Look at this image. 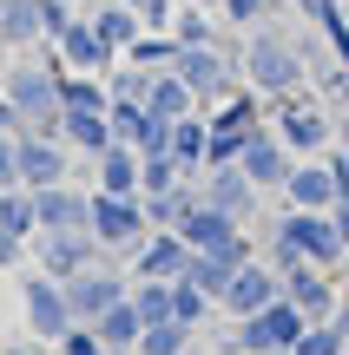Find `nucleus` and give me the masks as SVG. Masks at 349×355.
<instances>
[{
	"label": "nucleus",
	"instance_id": "nucleus-1",
	"mask_svg": "<svg viewBox=\"0 0 349 355\" xmlns=\"http://www.w3.org/2000/svg\"><path fill=\"white\" fill-rule=\"evenodd\" d=\"M349 257V243L337 237V217L330 211H284L271 230V263L277 270H297V263H316V270H337Z\"/></svg>",
	"mask_w": 349,
	"mask_h": 355
},
{
	"label": "nucleus",
	"instance_id": "nucleus-2",
	"mask_svg": "<svg viewBox=\"0 0 349 355\" xmlns=\"http://www.w3.org/2000/svg\"><path fill=\"white\" fill-rule=\"evenodd\" d=\"M244 79L264 92V99H284V92L303 86V46H290V40L264 33V26H250L244 40Z\"/></svg>",
	"mask_w": 349,
	"mask_h": 355
},
{
	"label": "nucleus",
	"instance_id": "nucleus-3",
	"mask_svg": "<svg viewBox=\"0 0 349 355\" xmlns=\"http://www.w3.org/2000/svg\"><path fill=\"white\" fill-rule=\"evenodd\" d=\"M303 329H310V316H303L290 296H277V303H264L257 316H244V322H237V336H231V343H237V355H290Z\"/></svg>",
	"mask_w": 349,
	"mask_h": 355
},
{
	"label": "nucleus",
	"instance_id": "nucleus-4",
	"mask_svg": "<svg viewBox=\"0 0 349 355\" xmlns=\"http://www.w3.org/2000/svg\"><path fill=\"white\" fill-rule=\"evenodd\" d=\"M26 250H33V270H46L53 283H73L79 270H92L105 257V243L92 230H33Z\"/></svg>",
	"mask_w": 349,
	"mask_h": 355
},
{
	"label": "nucleus",
	"instance_id": "nucleus-5",
	"mask_svg": "<svg viewBox=\"0 0 349 355\" xmlns=\"http://www.w3.org/2000/svg\"><path fill=\"white\" fill-rule=\"evenodd\" d=\"M20 309H26V336L33 343H60L66 329H73V303H66V283H53L46 270H26L20 283Z\"/></svg>",
	"mask_w": 349,
	"mask_h": 355
},
{
	"label": "nucleus",
	"instance_id": "nucleus-6",
	"mask_svg": "<svg viewBox=\"0 0 349 355\" xmlns=\"http://www.w3.org/2000/svg\"><path fill=\"white\" fill-rule=\"evenodd\" d=\"M271 119H277V139H284L297 158H323L330 152V112L316 99L284 92V99H271Z\"/></svg>",
	"mask_w": 349,
	"mask_h": 355
},
{
	"label": "nucleus",
	"instance_id": "nucleus-7",
	"mask_svg": "<svg viewBox=\"0 0 349 355\" xmlns=\"http://www.w3.org/2000/svg\"><path fill=\"white\" fill-rule=\"evenodd\" d=\"M13 165H20V191H46L66 184L73 152H66V139H46V132H13Z\"/></svg>",
	"mask_w": 349,
	"mask_h": 355
},
{
	"label": "nucleus",
	"instance_id": "nucleus-8",
	"mask_svg": "<svg viewBox=\"0 0 349 355\" xmlns=\"http://www.w3.org/2000/svg\"><path fill=\"white\" fill-rule=\"evenodd\" d=\"M86 230L105 243V250H132L145 237V204L139 198H112V191H92V211H86Z\"/></svg>",
	"mask_w": 349,
	"mask_h": 355
},
{
	"label": "nucleus",
	"instance_id": "nucleus-9",
	"mask_svg": "<svg viewBox=\"0 0 349 355\" xmlns=\"http://www.w3.org/2000/svg\"><path fill=\"white\" fill-rule=\"evenodd\" d=\"M171 73H178L185 86L198 92V105H205V112H211L218 99H231V92H237V86H231V60H224V53L211 46V40H205V46H178Z\"/></svg>",
	"mask_w": 349,
	"mask_h": 355
},
{
	"label": "nucleus",
	"instance_id": "nucleus-10",
	"mask_svg": "<svg viewBox=\"0 0 349 355\" xmlns=\"http://www.w3.org/2000/svg\"><path fill=\"white\" fill-rule=\"evenodd\" d=\"M277 296H284V270H277L271 257H264V263L250 257V263H244V270L231 277V290L218 296V309H224V316H237V322H244V316H257L264 303H277Z\"/></svg>",
	"mask_w": 349,
	"mask_h": 355
},
{
	"label": "nucleus",
	"instance_id": "nucleus-11",
	"mask_svg": "<svg viewBox=\"0 0 349 355\" xmlns=\"http://www.w3.org/2000/svg\"><path fill=\"white\" fill-rule=\"evenodd\" d=\"M126 290H132V277H119L112 263H92V270H79L73 283H66V303H73V322H99L112 303H126Z\"/></svg>",
	"mask_w": 349,
	"mask_h": 355
},
{
	"label": "nucleus",
	"instance_id": "nucleus-12",
	"mask_svg": "<svg viewBox=\"0 0 349 355\" xmlns=\"http://www.w3.org/2000/svg\"><path fill=\"white\" fill-rule=\"evenodd\" d=\"M185 263H191V243L178 230H145L132 243V277H145V283H178Z\"/></svg>",
	"mask_w": 349,
	"mask_h": 355
},
{
	"label": "nucleus",
	"instance_id": "nucleus-13",
	"mask_svg": "<svg viewBox=\"0 0 349 355\" xmlns=\"http://www.w3.org/2000/svg\"><path fill=\"white\" fill-rule=\"evenodd\" d=\"M237 165H244V178H250L257 191H284V178H290V165H297V152L277 139V125H257V132L244 139V158H237Z\"/></svg>",
	"mask_w": 349,
	"mask_h": 355
},
{
	"label": "nucleus",
	"instance_id": "nucleus-14",
	"mask_svg": "<svg viewBox=\"0 0 349 355\" xmlns=\"http://www.w3.org/2000/svg\"><path fill=\"white\" fill-rule=\"evenodd\" d=\"M53 53H60V66H66V73H99V79H105V73L119 66V53L99 40V26H92L86 13H79V20L66 26L60 40H53Z\"/></svg>",
	"mask_w": 349,
	"mask_h": 355
},
{
	"label": "nucleus",
	"instance_id": "nucleus-15",
	"mask_svg": "<svg viewBox=\"0 0 349 355\" xmlns=\"http://www.w3.org/2000/svg\"><path fill=\"white\" fill-rule=\"evenodd\" d=\"M284 198H290V211H337V171H330V158H297L284 178Z\"/></svg>",
	"mask_w": 349,
	"mask_h": 355
},
{
	"label": "nucleus",
	"instance_id": "nucleus-16",
	"mask_svg": "<svg viewBox=\"0 0 349 355\" xmlns=\"http://www.w3.org/2000/svg\"><path fill=\"white\" fill-rule=\"evenodd\" d=\"M284 296H290V303H297L310 322H330V316H337V296H343V290H337V277H330V270L297 263V270H284Z\"/></svg>",
	"mask_w": 349,
	"mask_h": 355
},
{
	"label": "nucleus",
	"instance_id": "nucleus-17",
	"mask_svg": "<svg viewBox=\"0 0 349 355\" xmlns=\"http://www.w3.org/2000/svg\"><path fill=\"white\" fill-rule=\"evenodd\" d=\"M92 191H112V198H139L145 191V158L139 145H105L99 158H92Z\"/></svg>",
	"mask_w": 349,
	"mask_h": 355
},
{
	"label": "nucleus",
	"instance_id": "nucleus-18",
	"mask_svg": "<svg viewBox=\"0 0 349 355\" xmlns=\"http://www.w3.org/2000/svg\"><path fill=\"white\" fill-rule=\"evenodd\" d=\"M198 198H205V204H218V211H231L237 224H244V211H257V198H264V191L244 178V165H211L205 178H198Z\"/></svg>",
	"mask_w": 349,
	"mask_h": 355
},
{
	"label": "nucleus",
	"instance_id": "nucleus-19",
	"mask_svg": "<svg viewBox=\"0 0 349 355\" xmlns=\"http://www.w3.org/2000/svg\"><path fill=\"white\" fill-rule=\"evenodd\" d=\"M86 211H92V191H73V184H46V191H33V217H40V230H86Z\"/></svg>",
	"mask_w": 349,
	"mask_h": 355
},
{
	"label": "nucleus",
	"instance_id": "nucleus-20",
	"mask_svg": "<svg viewBox=\"0 0 349 355\" xmlns=\"http://www.w3.org/2000/svg\"><path fill=\"white\" fill-rule=\"evenodd\" d=\"M237 230H244V224H237L231 211H218V204H205V198H198L191 211L178 217V237L191 243V250H224V243H231Z\"/></svg>",
	"mask_w": 349,
	"mask_h": 355
},
{
	"label": "nucleus",
	"instance_id": "nucleus-21",
	"mask_svg": "<svg viewBox=\"0 0 349 355\" xmlns=\"http://www.w3.org/2000/svg\"><path fill=\"white\" fill-rule=\"evenodd\" d=\"M139 105H145L152 119H165V125H178L185 112H198V92L165 66V73H145V99H139Z\"/></svg>",
	"mask_w": 349,
	"mask_h": 355
},
{
	"label": "nucleus",
	"instance_id": "nucleus-22",
	"mask_svg": "<svg viewBox=\"0 0 349 355\" xmlns=\"http://www.w3.org/2000/svg\"><path fill=\"white\" fill-rule=\"evenodd\" d=\"M92 329H99V343H105V355H139V336H145V316H139V309H132V290H126V303H112V309H105L99 322H92Z\"/></svg>",
	"mask_w": 349,
	"mask_h": 355
},
{
	"label": "nucleus",
	"instance_id": "nucleus-23",
	"mask_svg": "<svg viewBox=\"0 0 349 355\" xmlns=\"http://www.w3.org/2000/svg\"><path fill=\"white\" fill-rule=\"evenodd\" d=\"M60 139H66V152L99 158L105 145H112V119H105V112H66L60 119Z\"/></svg>",
	"mask_w": 349,
	"mask_h": 355
},
{
	"label": "nucleus",
	"instance_id": "nucleus-24",
	"mask_svg": "<svg viewBox=\"0 0 349 355\" xmlns=\"http://www.w3.org/2000/svg\"><path fill=\"white\" fill-rule=\"evenodd\" d=\"M86 20L99 26V40H105V46H112V53H126L132 40L145 33V20H139V7H126V0H99V7H92Z\"/></svg>",
	"mask_w": 349,
	"mask_h": 355
},
{
	"label": "nucleus",
	"instance_id": "nucleus-25",
	"mask_svg": "<svg viewBox=\"0 0 349 355\" xmlns=\"http://www.w3.org/2000/svg\"><path fill=\"white\" fill-rule=\"evenodd\" d=\"M40 0H0V46H40Z\"/></svg>",
	"mask_w": 349,
	"mask_h": 355
},
{
	"label": "nucleus",
	"instance_id": "nucleus-26",
	"mask_svg": "<svg viewBox=\"0 0 349 355\" xmlns=\"http://www.w3.org/2000/svg\"><path fill=\"white\" fill-rule=\"evenodd\" d=\"M205 139H211V119H205V105H198V112H185L178 125H171V158H178L185 171H205Z\"/></svg>",
	"mask_w": 349,
	"mask_h": 355
},
{
	"label": "nucleus",
	"instance_id": "nucleus-27",
	"mask_svg": "<svg viewBox=\"0 0 349 355\" xmlns=\"http://www.w3.org/2000/svg\"><path fill=\"white\" fill-rule=\"evenodd\" d=\"M139 204H145V224H152V230H178V217L198 204V184L185 178V184H171V191H145Z\"/></svg>",
	"mask_w": 349,
	"mask_h": 355
},
{
	"label": "nucleus",
	"instance_id": "nucleus-28",
	"mask_svg": "<svg viewBox=\"0 0 349 355\" xmlns=\"http://www.w3.org/2000/svg\"><path fill=\"white\" fill-rule=\"evenodd\" d=\"M237 270H244V263H237V257H224V250H191V263H185V277H191L198 290H205L211 303H218V296L231 290V277H237Z\"/></svg>",
	"mask_w": 349,
	"mask_h": 355
},
{
	"label": "nucleus",
	"instance_id": "nucleus-29",
	"mask_svg": "<svg viewBox=\"0 0 349 355\" xmlns=\"http://www.w3.org/2000/svg\"><path fill=\"white\" fill-rule=\"evenodd\" d=\"M112 92L99 73H60V112H105Z\"/></svg>",
	"mask_w": 349,
	"mask_h": 355
},
{
	"label": "nucleus",
	"instance_id": "nucleus-30",
	"mask_svg": "<svg viewBox=\"0 0 349 355\" xmlns=\"http://www.w3.org/2000/svg\"><path fill=\"white\" fill-rule=\"evenodd\" d=\"M119 60H126V66H145V73H165V66L178 60V40H171V33H152V26H145V33L132 40Z\"/></svg>",
	"mask_w": 349,
	"mask_h": 355
},
{
	"label": "nucleus",
	"instance_id": "nucleus-31",
	"mask_svg": "<svg viewBox=\"0 0 349 355\" xmlns=\"http://www.w3.org/2000/svg\"><path fill=\"white\" fill-rule=\"evenodd\" d=\"M211 309H218V303H211V296L198 290L191 277H178V283H171V322H185V329H205V316H211Z\"/></svg>",
	"mask_w": 349,
	"mask_h": 355
},
{
	"label": "nucleus",
	"instance_id": "nucleus-32",
	"mask_svg": "<svg viewBox=\"0 0 349 355\" xmlns=\"http://www.w3.org/2000/svg\"><path fill=\"white\" fill-rule=\"evenodd\" d=\"M191 336L198 329H185V322H152L139 336V355H191Z\"/></svg>",
	"mask_w": 349,
	"mask_h": 355
},
{
	"label": "nucleus",
	"instance_id": "nucleus-33",
	"mask_svg": "<svg viewBox=\"0 0 349 355\" xmlns=\"http://www.w3.org/2000/svg\"><path fill=\"white\" fill-rule=\"evenodd\" d=\"M132 309L145 316V329H152V322H171V283H145V277H132Z\"/></svg>",
	"mask_w": 349,
	"mask_h": 355
},
{
	"label": "nucleus",
	"instance_id": "nucleus-34",
	"mask_svg": "<svg viewBox=\"0 0 349 355\" xmlns=\"http://www.w3.org/2000/svg\"><path fill=\"white\" fill-rule=\"evenodd\" d=\"M171 40H178V46H205V40H211V20H205V7L178 0V13H171Z\"/></svg>",
	"mask_w": 349,
	"mask_h": 355
},
{
	"label": "nucleus",
	"instance_id": "nucleus-35",
	"mask_svg": "<svg viewBox=\"0 0 349 355\" xmlns=\"http://www.w3.org/2000/svg\"><path fill=\"white\" fill-rule=\"evenodd\" d=\"M343 349H349V343H343L337 322H310V329L297 336V349H290V355H343Z\"/></svg>",
	"mask_w": 349,
	"mask_h": 355
},
{
	"label": "nucleus",
	"instance_id": "nucleus-36",
	"mask_svg": "<svg viewBox=\"0 0 349 355\" xmlns=\"http://www.w3.org/2000/svg\"><path fill=\"white\" fill-rule=\"evenodd\" d=\"M105 92H112V105H119V99L139 105V99H145V66H126V60H119L112 73H105Z\"/></svg>",
	"mask_w": 349,
	"mask_h": 355
},
{
	"label": "nucleus",
	"instance_id": "nucleus-37",
	"mask_svg": "<svg viewBox=\"0 0 349 355\" xmlns=\"http://www.w3.org/2000/svg\"><path fill=\"white\" fill-rule=\"evenodd\" d=\"M237 158H244V132L211 125V139H205V171H211V165H237Z\"/></svg>",
	"mask_w": 349,
	"mask_h": 355
},
{
	"label": "nucleus",
	"instance_id": "nucleus-38",
	"mask_svg": "<svg viewBox=\"0 0 349 355\" xmlns=\"http://www.w3.org/2000/svg\"><path fill=\"white\" fill-rule=\"evenodd\" d=\"M53 355H105V343H99V329H92V322H73V329L53 343Z\"/></svg>",
	"mask_w": 349,
	"mask_h": 355
},
{
	"label": "nucleus",
	"instance_id": "nucleus-39",
	"mask_svg": "<svg viewBox=\"0 0 349 355\" xmlns=\"http://www.w3.org/2000/svg\"><path fill=\"white\" fill-rule=\"evenodd\" d=\"M185 178H191V171H185L178 158H145V191H171V184H185ZM145 191H139V198H145Z\"/></svg>",
	"mask_w": 349,
	"mask_h": 355
},
{
	"label": "nucleus",
	"instance_id": "nucleus-40",
	"mask_svg": "<svg viewBox=\"0 0 349 355\" xmlns=\"http://www.w3.org/2000/svg\"><path fill=\"white\" fill-rule=\"evenodd\" d=\"M105 119H112V139L132 145V139H139V125H145V105H126V99H119V105H105Z\"/></svg>",
	"mask_w": 349,
	"mask_h": 355
},
{
	"label": "nucleus",
	"instance_id": "nucleus-41",
	"mask_svg": "<svg viewBox=\"0 0 349 355\" xmlns=\"http://www.w3.org/2000/svg\"><path fill=\"white\" fill-rule=\"evenodd\" d=\"M73 20H79V13H73V0H40V26H46V40H60Z\"/></svg>",
	"mask_w": 349,
	"mask_h": 355
},
{
	"label": "nucleus",
	"instance_id": "nucleus-42",
	"mask_svg": "<svg viewBox=\"0 0 349 355\" xmlns=\"http://www.w3.org/2000/svg\"><path fill=\"white\" fill-rule=\"evenodd\" d=\"M271 7H277V0H224V13H231L237 26H257V20H264Z\"/></svg>",
	"mask_w": 349,
	"mask_h": 355
},
{
	"label": "nucleus",
	"instance_id": "nucleus-43",
	"mask_svg": "<svg viewBox=\"0 0 349 355\" xmlns=\"http://www.w3.org/2000/svg\"><path fill=\"white\" fill-rule=\"evenodd\" d=\"M20 184V165H13V132H0V191Z\"/></svg>",
	"mask_w": 349,
	"mask_h": 355
},
{
	"label": "nucleus",
	"instance_id": "nucleus-44",
	"mask_svg": "<svg viewBox=\"0 0 349 355\" xmlns=\"http://www.w3.org/2000/svg\"><path fill=\"white\" fill-rule=\"evenodd\" d=\"M20 257H26V237H0V270L20 263Z\"/></svg>",
	"mask_w": 349,
	"mask_h": 355
},
{
	"label": "nucleus",
	"instance_id": "nucleus-45",
	"mask_svg": "<svg viewBox=\"0 0 349 355\" xmlns=\"http://www.w3.org/2000/svg\"><path fill=\"white\" fill-rule=\"evenodd\" d=\"M330 322H337V329H343V343H349V283H343V296H337V316H330Z\"/></svg>",
	"mask_w": 349,
	"mask_h": 355
},
{
	"label": "nucleus",
	"instance_id": "nucleus-46",
	"mask_svg": "<svg viewBox=\"0 0 349 355\" xmlns=\"http://www.w3.org/2000/svg\"><path fill=\"white\" fill-rule=\"evenodd\" d=\"M330 217H337V237L349 243V198H337V211H330Z\"/></svg>",
	"mask_w": 349,
	"mask_h": 355
},
{
	"label": "nucleus",
	"instance_id": "nucleus-47",
	"mask_svg": "<svg viewBox=\"0 0 349 355\" xmlns=\"http://www.w3.org/2000/svg\"><path fill=\"white\" fill-rule=\"evenodd\" d=\"M0 132H20V119H13V105H7V92H0Z\"/></svg>",
	"mask_w": 349,
	"mask_h": 355
},
{
	"label": "nucleus",
	"instance_id": "nucleus-48",
	"mask_svg": "<svg viewBox=\"0 0 349 355\" xmlns=\"http://www.w3.org/2000/svg\"><path fill=\"white\" fill-rule=\"evenodd\" d=\"M191 7H224V0H191Z\"/></svg>",
	"mask_w": 349,
	"mask_h": 355
},
{
	"label": "nucleus",
	"instance_id": "nucleus-49",
	"mask_svg": "<svg viewBox=\"0 0 349 355\" xmlns=\"http://www.w3.org/2000/svg\"><path fill=\"white\" fill-rule=\"evenodd\" d=\"M290 7H303V13H310V0H290Z\"/></svg>",
	"mask_w": 349,
	"mask_h": 355
},
{
	"label": "nucleus",
	"instance_id": "nucleus-50",
	"mask_svg": "<svg viewBox=\"0 0 349 355\" xmlns=\"http://www.w3.org/2000/svg\"><path fill=\"white\" fill-rule=\"evenodd\" d=\"M343 20H349V0H343Z\"/></svg>",
	"mask_w": 349,
	"mask_h": 355
},
{
	"label": "nucleus",
	"instance_id": "nucleus-51",
	"mask_svg": "<svg viewBox=\"0 0 349 355\" xmlns=\"http://www.w3.org/2000/svg\"><path fill=\"white\" fill-rule=\"evenodd\" d=\"M343 145H349V132H343Z\"/></svg>",
	"mask_w": 349,
	"mask_h": 355
}]
</instances>
